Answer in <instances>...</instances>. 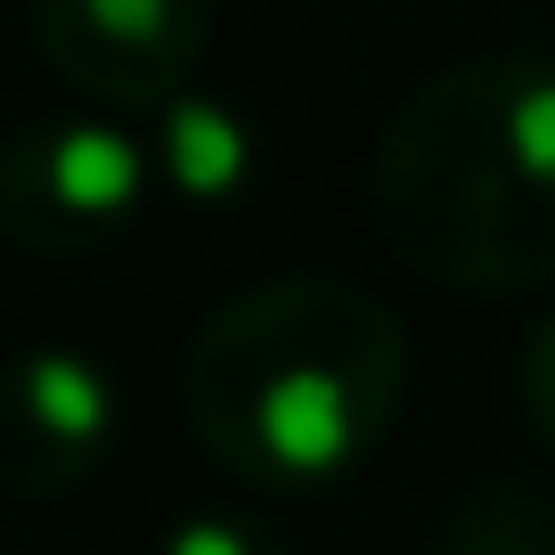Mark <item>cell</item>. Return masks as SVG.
<instances>
[{
  "instance_id": "cell-1",
  "label": "cell",
  "mask_w": 555,
  "mask_h": 555,
  "mask_svg": "<svg viewBox=\"0 0 555 555\" xmlns=\"http://www.w3.org/2000/svg\"><path fill=\"white\" fill-rule=\"evenodd\" d=\"M409 400V327L360 278L286 270L221 295L180 351L196 450L261 499L327 490L384 450Z\"/></svg>"
},
{
  "instance_id": "cell-2",
  "label": "cell",
  "mask_w": 555,
  "mask_h": 555,
  "mask_svg": "<svg viewBox=\"0 0 555 555\" xmlns=\"http://www.w3.org/2000/svg\"><path fill=\"white\" fill-rule=\"evenodd\" d=\"M367 205L434 286H555V57L490 50L425 74L376 139Z\"/></svg>"
},
{
  "instance_id": "cell-3",
  "label": "cell",
  "mask_w": 555,
  "mask_h": 555,
  "mask_svg": "<svg viewBox=\"0 0 555 555\" xmlns=\"http://www.w3.org/2000/svg\"><path fill=\"white\" fill-rule=\"evenodd\" d=\"M156 196L147 139L115 115H41L0 139V237L17 254L74 261L139 229Z\"/></svg>"
},
{
  "instance_id": "cell-4",
  "label": "cell",
  "mask_w": 555,
  "mask_h": 555,
  "mask_svg": "<svg viewBox=\"0 0 555 555\" xmlns=\"http://www.w3.org/2000/svg\"><path fill=\"white\" fill-rule=\"evenodd\" d=\"M221 0H34V50L99 115H156L212 50Z\"/></svg>"
},
{
  "instance_id": "cell-5",
  "label": "cell",
  "mask_w": 555,
  "mask_h": 555,
  "mask_svg": "<svg viewBox=\"0 0 555 555\" xmlns=\"http://www.w3.org/2000/svg\"><path fill=\"white\" fill-rule=\"evenodd\" d=\"M122 450V384L82 344H25L0 360V499L50 506L90 490Z\"/></svg>"
},
{
  "instance_id": "cell-6",
  "label": "cell",
  "mask_w": 555,
  "mask_h": 555,
  "mask_svg": "<svg viewBox=\"0 0 555 555\" xmlns=\"http://www.w3.org/2000/svg\"><path fill=\"white\" fill-rule=\"evenodd\" d=\"M156 180L189 205H237L254 189V122L229 99L180 90L172 106H156V147H147Z\"/></svg>"
},
{
  "instance_id": "cell-7",
  "label": "cell",
  "mask_w": 555,
  "mask_h": 555,
  "mask_svg": "<svg viewBox=\"0 0 555 555\" xmlns=\"http://www.w3.org/2000/svg\"><path fill=\"white\" fill-rule=\"evenodd\" d=\"M425 555H555V490L539 482H474L434 522Z\"/></svg>"
},
{
  "instance_id": "cell-8",
  "label": "cell",
  "mask_w": 555,
  "mask_h": 555,
  "mask_svg": "<svg viewBox=\"0 0 555 555\" xmlns=\"http://www.w3.org/2000/svg\"><path fill=\"white\" fill-rule=\"evenodd\" d=\"M156 555H295V539L254 506H196V515L164 522Z\"/></svg>"
},
{
  "instance_id": "cell-9",
  "label": "cell",
  "mask_w": 555,
  "mask_h": 555,
  "mask_svg": "<svg viewBox=\"0 0 555 555\" xmlns=\"http://www.w3.org/2000/svg\"><path fill=\"white\" fill-rule=\"evenodd\" d=\"M515 400H522V425L555 450V311H539V327L522 335V360H515Z\"/></svg>"
}]
</instances>
